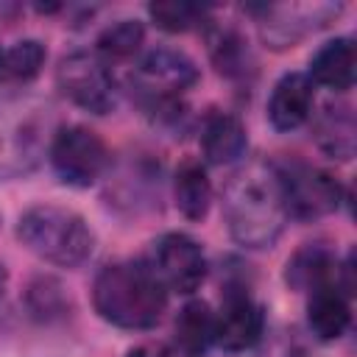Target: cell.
I'll use <instances>...</instances> for the list:
<instances>
[{
  "label": "cell",
  "instance_id": "17",
  "mask_svg": "<svg viewBox=\"0 0 357 357\" xmlns=\"http://www.w3.org/2000/svg\"><path fill=\"white\" fill-rule=\"evenodd\" d=\"M307 296H310L307 298V326H310V332L324 343L337 340L351 324L349 296L335 284L318 287Z\"/></svg>",
  "mask_w": 357,
  "mask_h": 357
},
{
  "label": "cell",
  "instance_id": "16",
  "mask_svg": "<svg viewBox=\"0 0 357 357\" xmlns=\"http://www.w3.org/2000/svg\"><path fill=\"white\" fill-rule=\"evenodd\" d=\"M204 28H206V50L218 73L231 81H243L245 75H251L254 59L245 36L237 28L223 22H206Z\"/></svg>",
  "mask_w": 357,
  "mask_h": 357
},
{
  "label": "cell",
  "instance_id": "6",
  "mask_svg": "<svg viewBox=\"0 0 357 357\" xmlns=\"http://www.w3.org/2000/svg\"><path fill=\"white\" fill-rule=\"evenodd\" d=\"M47 159H50V167L59 176V181H64L67 187H78V190L98 184L112 170V153H109L106 142L100 139L98 131H92L81 123L56 128V134L50 139Z\"/></svg>",
  "mask_w": 357,
  "mask_h": 357
},
{
  "label": "cell",
  "instance_id": "21",
  "mask_svg": "<svg viewBox=\"0 0 357 357\" xmlns=\"http://www.w3.org/2000/svg\"><path fill=\"white\" fill-rule=\"evenodd\" d=\"M145 42V28L139 20H117L112 22L109 28L100 31L98 36V45H95V53L112 64V61H128L139 53Z\"/></svg>",
  "mask_w": 357,
  "mask_h": 357
},
{
  "label": "cell",
  "instance_id": "14",
  "mask_svg": "<svg viewBox=\"0 0 357 357\" xmlns=\"http://www.w3.org/2000/svg\"><path fill=\"white\" fill-rule=\"evenodd\" d=\"M354 67H357L354 42L349 36H335L312 53L307 78L312 81V86H324V89H332V92H346L354 84Z\"/></svg>",
  "mask_w": 357,
  "mask_h": 357
},
{
  "label": "cell",
  "instance_id": "10",
  "mask_svg": "<svg viewBox=\"0 0 357 357\" xmlns=\"http://www.w3.org/2000/svg\"><path fill=\"white\" fill-rule=\"evenodd\" d=\"M265 335V312L243 284H229L215 312V343L223 351H245Z\"/></svg>",
  "mask_w": 357,
  "mask_h": 357
},
{
  "label": "cell",
  "instance_id": "2",
  "mask_svg": "<svg viewBox=\"0 0 357 357\" xmlns=\"http://www.w3.org/2000/svg\"><path fill=\"white\" fill-rule=\"evenodd\" d=\"M95 312L117 329H153L167 310V290L145 259H120L98 271L92 282Z\"/></svg>",
  "mask_w": 357,
  "mask_h": 357
},
{
  "label": "cell",
  "instance_id": "20",
  "mask_svg": "<svg viewBox=\"0 0 357 357\" xmlns=\"http://www.w3.org/2000/svg\"><path fill=\"white\" fill-rule=\"evenodd\" d=\"M354 114L349 106H326L315 117V142L332 159L349 162L354 156Z\"/></svg>",
  "mask_w": 357,
  "mask_h": 357
},
{
  "label": "cell",
  "instance_id": "15",
  "mask_svg": "<svg viewBox=\"0 0 357 357\" xmlns=\"http://www.w3.org/2000/svg\"><path fill=\"white\" fill-rule=\"evenodd\" d=\"M245 148H248V137L240 117L212 109L201 120V151L209 165H231L243 159Z\"/></svg>",
  "mask_w": 357,
  "mask_h": 357
},
{
  "label": "cell",
  "instance_id": "28",
  "mask_svg": "<svg viewBox=\"0 0 357 357\" xmlns=\"http://www.w3.org/2000/svg\"><path fill=\"white\" fill-rule=\"evenodd\" d=\"M0 73H3V47H0Z\"/></svg>",
  "mask_w": 357,
  "mask_h": 357
},
{
  "label": "cell",
  "instance_id": "18",
  "mask_svg": "<svg viewBox=\"0 0 357 357\" xmlns=\"http://www.w3.org/2000/svg\"><path fill=\"white\" fill-rule=\"evenodd\" d=\"M176 209L187 220H204L212 206V181L198 159H184L173 173Z\"/></svg>",
  "mask_w": 357,
  "mask_h": 357
},
{
  "label": "cell",
  "instance_id": "4",
  "mask_svg": "<svg viewBox=\"0 0 357 357\" xmlns=\"http://www.w3.org/2000/svg\"><path fill=\"white\" fill-rule=\"evenodd\" d=\"M17 237L31 254L59 268H75L95 251L92 226L78 212L56 204L25 209L17 223Z\"/></svg>",
  "mask_w": 357,
  "mask_h": 357
},
{
  "label": "cell",
  "instance_id": "9",
  "mask_svg": "<svg viewBox=\"0 0 357 357\" xmlns=\"http://www.w3.org/2000/svg\"><path fill=\"white\" fill-rule=\"evenodd\" d=\"M151 265V271L156 273V279L165 284L167 293H181V296H192L204 279H206V254L198 245V240H192L184 231H167L159 240H153L151 245V257L145 259Z\"/></svg>",
  "mask_w": 357,
  "mask_h": 357
},
{
  "label": "cell",
  "instance_id": "5",
  "mask_svg": "<svg viewBox=\"0 0 357 357\" xmlns=\"http://www.w3.org/2000/svg\"><path fill=\"white\" fill-rule=\"evenodd\" d=\"M195 84V61L176 47H153L142 53L128 75V89L145 112H156L167 103L181 100V95Z\"/></svg>",
  "mask_w": 357,
  "mask_h": 357
},
{
  "label": "cell",
  "instance_id": "23",
  "mask_svg": "<svg viewBox=\"0 0 357 357\" xmlns=\"http://www.w3.org/2000/svg\"><path fill=\"white\" fill-rule=\"evenodd\" d=\"M109 178H114V187L120 190V204H131V206L151 204L153 190L159 192V165L153 167L145 159H139L137 165H131Z\"/></svg>",
  "mask_w": 357,
  "mask_h": 357
},
{
  "label": "cell",
  "instance_id": "26",
  "mask_svg": "<svg viewBox=\"0 0 357 357\" xmlns=\"http://www.w3.org/2000/svg\"><path fill=\"white\" fill-rule=\"evenodd\" d=\"M126 357H187V354L178 351L173 343H142V346H134Z\"/></svg>",
  "mask_w": 357,
  "mask_h": 357
},
{
  "label": "cell",
  "instance_id": "19",
  "mask_svg": "<svg viewBox=\"0 0 357 357\" xmlns=\"http://www.w3.org/2000/svg\"><path fill=\"white\" fill-rule=\"evenodd\" d=\"M173 335V346L178 351H184L187 357H204L215 343V312L209 310V304L198 298L187 301L176 315Z\"/></svg>",
  "mask_w": 357,
  "mask_h": 357
},
{
  "label": "cell",
  "instance_id": "27",
  "mask_svg": "<svg viewBox=\"0 0 357 357\" xmlns=\"http://www.w3.org/2000/svg\"><path fill=\"white\" fill-rule=\"evenodd\" d=\"M3 287H6V268L0 265V293H3Z\"/></svg>",
  "mask_w": 357,
  "mask_h": 357
},
{
  "label": "cell",
  "instance_id": "11",
  "mask_svg": "<svg viewBox=\"0 0 357 357\" xmlns=\"http://www.w3.org/2000/svg\"><path fill=\"white\" fill-rule=\"evenodd\" d=\"M351 271H354V262H351V254L340 262L337 254L332 248H326L324 243H307L301 245L290 259H287V268H284V282L298 290V293H312L318 287H340L346 296H351Z\"/></svg>",
  "mask_w": 357,
  "mask_h": 357
},
{
  "label": "cell",
  "instance_id": "22",
  "mask_svg": "<svg viewBox=\"0 0 357 357\" xmlns=\"http://www.w3.org/2000/svg\"><path fill=\"white\" fill-rule=\"evenodd\" d=\"M45 45L39 39H20L8 50H3V73L0 81L6 84H28L45 67Z\"/></svg>",
  "mask_w": 357,
  "mask_h": 357
},
{
  "label": "cell",
  "instance_id": "25",
  "mask_svg": "<svg viewBox=\"0 0 357 357\" xmlns=\"http://www.w3.org/2000/svg\"><path fill=\"white\" fill-rule=\"evenodd\" d=\"M28 307L36 318H53L64 312V293L61 284L56 279L39 276L31 287H28Z\"/></svg>",
  "mask_w": 357,
  "mask_h": 357
},
{
  "label": "cell",
  "instance_id": "12",
  "mask_svg": "<svg viewBox=\"0 0 357 357\" xmlns=\"http://www.w3.org/2000/svg\"><path fill=\"white\" fill-rule=\"evenodd\" d=\"M343 6L332 3H312V6H259L248 8L251 14H259V33L268 47L284 50L301 42L315 28L326 25L332 17L340 14Z\"/></svg>",
  "mask_w": 357,
  "mask_h": 357
},
{
  "label": "cell",
  "instance_id": "8",
  "mask_svg": "<svg viewBox=\"0 0 357 357\" xmlns=\"http://www.w3.org/2000/svg\"><path fill=\"white\" fill-rule=\"evenodd\" d=\"M276 173H279L287 218L318 220V218L337 212V206L343 204L340 181L315 165L293 159V162L276 165Z\"/></svg>",
  "mask_w": 357,
  "mask_h": 357
},
{
  "label": "cell",
  "instance_id": "13",
  "mask_svg": "<svg viewBox=\"0 0 357 357\" xmlns=\"http://www.w3.org/2000/svg\"><path fill=\"white\" fill-rule=\"evenodd\" d=\"M315 86L307 73H284L268 98V123L276 131H296L312 117Z\"/></svg>",
  "mask_w": 357,
  "mask_h": 357
},
{
  "label": "cell",
  "instance_id": "3",
  "mask_svg": "<svg viewBox=\"0 0 357 357\" xmlns=\"http://www.w3.org/2000/svg\"><path fill=\"white\" fill-rule=\"evenodd\" d=\"M53 106L31 92L0 95V181L33 173L56 134Z\"/></svg>",
  "mask_w": 357,
  "mask_h": 357
},
{
  "label": "cell",
  "instance_id": "7",
  "mask_svg": "<svg viewBox=\"0 0 357 357\" xmlns=\"http://www.w3.org/2000/svg\"><path fill=\"white\" fill-rule=\"evenodd\" d=\"M59 92L89 114H109L117 106V81L112 64L95 50H73L59 59L56 67Z\"/></svg>",
  "mask_w": 357,
  "mask_h": 357
},
{
  "label": "cell",
  "instance_id": "1",
  "mask_svg": "<svg viewBox=\"0 0 357 357\" xmlns=\"http://www.w3.org/2000/svg\"><path fill=\"white\" fill-rule=\"evenodd\" d=\"M223 220L231 240L243 248L262 251L279 240L287 209L276 165L254 159L231 173L223 190Z\"/></svg>",
  "mask_w": 357,
  "mask_h": 357
},
{
  "label": "cell",
  "instance_id": "24",
  "mask_svg": "<svg viewBox=\"0 0 357 357\" xmlns=\"http://www.w3.org/2000/svg\"><path fill=\"white\" fill-rule=\"evenodd\" d=\"M148 17L156 28L167 33H187L192 28H204L209 22V8L192 3H151Z\"/></svg>",
  "mask_w": 357,
  "mask_h": 357
}]
</instances>
